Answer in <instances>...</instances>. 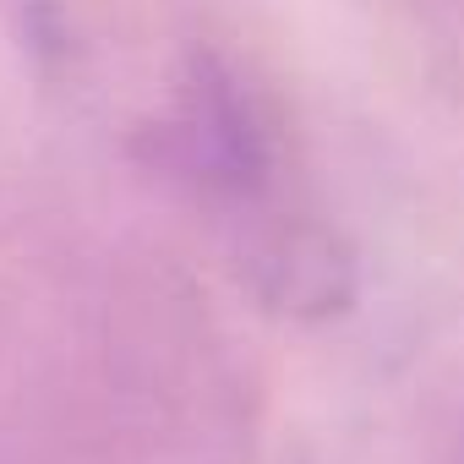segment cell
<instances>
[{
    "label": "cell",
    "instance_id": "obj_1",
    "mask_svg": "<svg viewBox=\"0 0 464 464\" xmlns=\"http://www.w3.org/2000/svg\"><path fill=\"white\" fill-rule=\"evenodd\" d=\"M159 142L164 159L208 197H252L268 180V131L236 72L208 55L191 61Z\"/></svg>",
    "mask_w": 464,
    "mask_h": 464
},
{
    "label": "cell",
    "instance_id": "obj_2",
    "mask_svg": "<svg viewBox=\"0 0 464 464\" xmlns=\"http://www.w3.org/2000/svg\"><path fill=\"white\" fill-rule=\"evenodd\" d=\"M246 268L257 279V290L295 312V317H328V312H344L350 295H355V263L350 252L317 224H274L252 241L246 252Z\"/></svg>",
    "mask_w": 464,
    "mask_h": 464
}]
</instances>
